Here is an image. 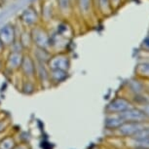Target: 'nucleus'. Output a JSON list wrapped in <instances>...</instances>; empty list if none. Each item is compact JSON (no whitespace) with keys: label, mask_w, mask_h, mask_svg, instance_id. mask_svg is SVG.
Returning <instances> with one entry per match:
<instances>
[{"label":"nucleus","mask_w":149,"mask_h":149,"mask_svg":"<svg viewBox=\"0 0 149 149\" xmlns=\"http://www.w3.org/2000/svg\"><path fill=\"white\" fill-rule=\"evenodd\" d=\"M19 70L22 71V75L26 77V79L32 80L35 78L36 63L29 52H26L24 54V58H22Z\"/></svg>","instance_id":"423d86ee"},{"label":"nucleus","mask_w":149,"mask_h":149,"mask_svg":"<svg viewBox=\"0 0 149 149\" xmlns=\"http://www.w3.org/2000/svg\"><path fill=\"white\" fill-rule=\"evenodd\" d=\"M134 104L132 103L130 98L127 97H116L111 100L106 106V112L107 113H122L132 107Z\"/></svg>","instance_id":"39448f33"},{"label":"nucleus","mask_w":149,"mask_h":149,"mask_svg":"<svg viewBox=\"0 0 149 149\" xmlns=\"http://www.w3.org/2000/svg\"><path fill=\"white\" fill-rule=\"evenodd\" d=\"M130 149H149V148H145V147H134V148H130Z\"/></svg>","instance_id":"5701e85b"},{"label":"nucleus","mask_w":149,"mask_h":149,"mask_svg":"<svg viewBox=\"0 0 149 149\" xmlns=\"http://www.w3.org/2000/svg\"><path fill=\"white\" fill-rule=\"evenodd\" d=\"M140 48H141L142 52L149 53V32H148V34L146 35V37L143 39V41H142Z\"/></svg>","instance_id":"a211bd4d"},{"label":"nucleus","mask_w":149,"mask_h":149,"mask_svg":"<svg viewBox=\"0 0 149 149\" xmlns=\"http://www.w3.org/2000/svg\"><path fill=\"white\" fill-rule=\"evenodd\" d=\"M29 53L31 54L32 58H34L36 63H41L45 64H47L48 61H49V58H51L52 55V52L50 50L42 49V48H37V47H33Z\"/></svg>","instance_id":"f8f14e48"},{"label":"nucleus","mask_w":149,"mask_h":149,"mask_svg":"<svg viewBox=\"0 0 149 149\" xmlns=\"http://www.w3.org/2000/svg\"><path fill=\"white\" fill-rule=\"evenodd\" d=\"M145 87H146V91H147L149 94V80L145 81Z\"/></svg>","instance_id":"4be33fe9"},{"label":"nucleus","mask_w":149,"mask_h":149,"mask_svg":"<svg viewBox=\"0 0 149 149\" xmlns=\"http://www.w3.org/2000/svg\"><path fill=\"white\" fill-rule=\"evenodd\" d=\"M124 122H146L149 121L141 107L133 105L122 113H119Z\"/></svg>","instance_id":"0eeeda50"},{"label":"nucleus","mask_w":149,"mask_h":149,"mask_svg":"<svg viewBox=\"0 0 149 149\" xmlns=\"http://www.w3.org/2000/svg\"><path fill=\"white\" fill-rule=\"evenodd\" d=\"M75 12L85 22L91 21L95 15L94 0H75Z\"/></svg>","instance_id":"20e7f679"},{"label":"nucleus","mask_w":149,"mask_h":149,"mask_svg":"<svg viewBox=\"0 0 149 149\" xmlns=\"http://www.w3.org/2000/svg\"><path fill=\"white\" fill-rule=\"evenodd\" d=\"M6 50H7L6 46H5V45L1 42V40H0V56H3V53L6 51Z\"/></svg>","instance_id":"aec40b11"},{"label":"nucleus","mask_w":149,"mask_h":149,"mask_svg":"<svg viewBox=\"0 0 149 149\" xmlns=\"http://www.w3.org/2000/svg\"><path fill=\"white\" fill-rule=\"evenodd\" d=\"M136 76L144 81L149 80V60L141 61L136 64Z\"/></svg>","instance_id":"4468645a"},{"label":"nucleus","mask_w":149,"mask_h":149,"mask_svg":"<svg viewBox=\"0 0 149 149\" xmlns=\"http://www.w3.org/2000/svg\"><path fill=\"white\" fill-rule=\"evenodd\" d=\"M124 2H125V0H110L111 7L114 12H117L120 9L121 6L124 4Z\"/></svg>","instance_id":"f3484780"},{"label":"nucleus","mask_w":149,"mask_h":149,"mask_svg":"<svg viewBox=\"0 0 149 149\" xmlns=\"http://www.w3.org/2000/svg\"><path fill=\"white\" fill-rule=\"evenodd\" d=\"M47 66L49 69H61L68 71L71 66V58L66 51L54 52L48 61Z\"/></svg>","instance_id":"7ed1b4c3"},{"label":"nucleus","mask_w":149,"mask_h":149,"mask_svg":"<svg viewBox=\"0 0 149 149\" xmlns=\"http://www.w3.org/2000/svg\"><path fill=\"white\" fill-rule=\"evenodd\" d=\"M29 31L30 35H31L33 47L42 48V49H47L51 51V48H50V36H51V32L48 30L44 24L40 22L37 26L31 27L29 29Z\"/></svg>","instance_id":"f257e3e1"},{"label":"nucleus","mask_w":149,"mask_h":149,"mask_svg":"<svg viewBox=\"0 0 149 149\" xmlns=\"http://www.w3.org/2000/svg\"><path fill=\"white\" fill-rule=\"evenodd\" d=\"M95 15L100 18H108L114 13L110 0H94Z\"/></svg>","instance_id":"9b49d317"},{"label":"nucleus","mask_w":149,"mask_h":149,"mask_svg":"<svg viewBox=\"0 0 149 149\" xmlns=\"http://www.w3.org/2000/svg\"><path fill=\"white\" fill-rule=\"evenodd\" d=\"M17 39V29L12 24H6L0 29V40L6 48Z\"/></svg>","instance_id":"9d476101"},{"label":"nucleus","mask_w":149,"mask_h":149,"mask_svg":"<svg viewBox=\"0 0 149 149\" xmlns=\"http://www.w3.org/2000/svg\"><path fill=\"white\" fill-rule=\"evenodd\" d=\"M124 120L122 119L120 114L116 113H107V117L105 119V127L110 130H117L122 125Z\"/></svg>","instance_id":"2eb2a0df"},{"label":"nucleus","mask_w":149,"mask_h":149,"mask_svg":"<svg viewBox=\"0 0 149 149\" xmlns=\"http://www.w3.org/2000/svg\"><path fill=\"white\" fill-rule=\"evenodd\" d=\"M57 11L63 19H69L74 16L75 12V0H56Z\"/></svg>","instance_id":"6e6552de"},{"label":"nucleus","mask_w":149,"mask_h":149,"mask_svg":"<svg viewBox=\"0 0 149 149\" xmlns=\"http://www.w3.org/2000/svg\"><path fill=\"white\" fill-rule=\"evenodd\" d=\"M24 53L8 51V54L6 57H5V68L10 70V71H17V70H19Z\"/></svg>","instance_id":"1a4fd4ad"},{"label":"nucleus","mask_w":149,"mask_h":149,"mask_svg":"<svg viewBox=\"0 0 149 149\" xmlns=\"http://www.w3.org/2000/svg\"><path fill=\"white\" fill-rule=\"evenodd\" d=\"M142 110L144 111V113H145V115H146V117L148 118V120H149V103L148 104H146V105H144V106H142Z\"/></svg>","instance_id":"6ab92c4d"},{"label":"nucleus","mask_w":149,"mask_h":149,"mask_svg":"<svg viewBox=\"0 0 149 149\" xmlns=\"http://www.w3.org/2000/svg\"><path fill=\"white\" fill-rule=\"evenodd\" d=\"M17 38L21 42L22 46L24 47V52L31 51V49L33 48V43H32V39H31V35H30L29 29L22 27V29L19 31V34H18V37Z\"/></svg>","instance_id":"ddd939ff"},{"label":"nucleus","mask_w":149,"mask_h":149,"mask_svg":"<svg viewBox=\"0 0 149 149\" xmlns=\"http://www.w3.org/2000/svg\"><path fill=\"white\" fill-rule=\"evenodd\" d=\"M18 18L21 26L27 29H30L41 22L40 13L36 10L33 5H29L26 9L22 10Z\"/></svg>","instance_id":"f03ea898"},{"label":"nucleus","mask_w":149,"mask_h":149,"mask_svg":"<svg viewBox=\"0 0 149 149\" xmlns=\"http://www.w3.org/2000/svg\"><path fill=\"white\" fill-rule=\"evenodd\" d=\"M5 68V60L3 58V56H0V71Z\"/></svg>","instance_id":"412c9836"},{"label":"nucleus","mask_w":149,"mask_h":149,"mask_svg":"<svg viewBox=\"0 0 149 149\" xmlns=\"http://www.w3.org/2000/svg\"><path fill=\"white\" fill-rule=\"evenodd\" d=\"M68 77V71L61 69H49V80L52 83H61Z\"/></svg>","instance_id":"dca6fc26"}]
</instances>
